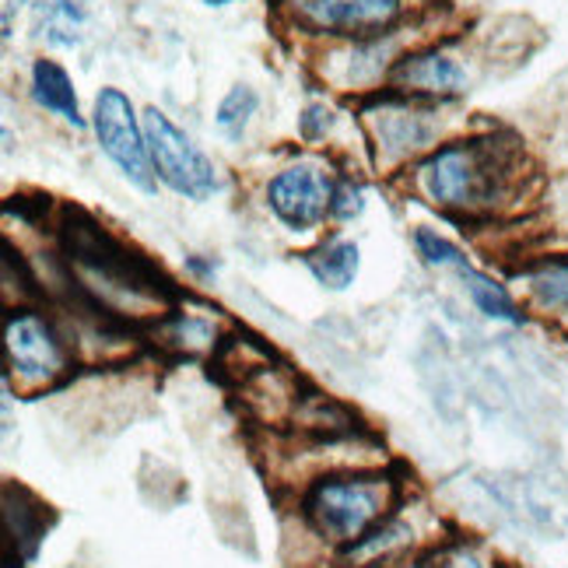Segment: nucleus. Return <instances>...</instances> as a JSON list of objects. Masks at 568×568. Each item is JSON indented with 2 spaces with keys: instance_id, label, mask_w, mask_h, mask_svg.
Returning a JSON list of instances; mask_svg holds the SVG:
<instances>
[{
  "instance_id": "nucleus-1",
  "label": "nucleus",
  "mask_w": 568,
  "mask_h": 568,
  "mask_svg": "<svg viewBox=\"0 0 568 568\" xmlns=\"http://www.w3.org/2000/svg\"><path fill=\"white\" fill-rule=\"evenodd\" d=\"M516 176V151L495 138L456 141L422 162L418 183L428 201L446 211H491L506 201Z\"/></svg>"
},
{
  "instance_id": "nucleus-2",
  "label": "nucleus",
  "mask_w": 568,
  "mask_h": 568,
  "mask_svg": "<svg viewBox=\"0 0 568 568\" xmlns=\"http://www.w3.org/2000/svg\"><path fill=\"white\" fill-rule=\"evenodd\" d=\"M60 243L63 253L74 260V267H81L95 281L113 284V288L126 295H144V298L172 295V281L144 253L123 246L116 235H109L84 211H68L60 225Z\"/></svg>"
},
{
  "instance_id": "nucleus-3",
  "label": "nucleus",
  "mask_w": 568,
  "mask_h": 568,
  "mask_svg": "<svg viewBox=\"0 0 568 568\" xmlns=\"http://www.w3.org/2000/svg\"><path fill=\"white\" fill-rule=\"evenodd\" d=\"M393 506V480L383 474H334L320 477L302 498V516L320 537L358 544L373 534Z\"/></svg>"
},
{
  "instance_id": "nucleus-4",
  "label": "nucleus",
  "mask_w": 568,
  "mask_h": 568,
  "mask_svg": "<svg viewBox=\"0 0 568 568\" xmlns=\"http://www.w3.org/2000/svg\"><path fill=\"white\" fill-rule=\"evenodd\" d=\"M92 126H95L99 148L105 151V159L123 172V180L144 193H155L159 176H155V165H151L144 120H138V109L123 89H102L95 95Z\"/></svg>"
},
{
  "instance_id": "nucleus-5",
  "label": "nucleus",
  "mask_w": 568,
  "mask_h": 568,
  "mask_svg": "<svg viewBox=\"0 0 568 568\" xmlns=\"http://www.w3.org/2000/svg\"><path fill=\"white\" fill-rule=\"evenodd\" d=\"M144 134H148L155 176L172 193L186 196V201H207L211 193L222 190L214 162L162 113V109H144Z\"/></svg>"
},
{
  "instance_id": "nucleus-6",
  "label": "nucleus",
  "mask_w": 568,
  "mask_h": 568,
  "mask_svg": "<svg viewBox=\"0 0 568 568\" xmlns=\"http://www.w3.org/2000/svg\"><path fill=\"white\" fill-rule=\"evenodd\" d=\"M334 186L337 183H331V176H323L310 162L288 165L267 183V204L281 225H288L292 232H310L331 214Z\"/></svg>"
},
{
  "instance_id": "nucleus-7",
  "label": "nucleus",
  "mask_w": 568,
  "mask_h": 568,
  "mask_svg": "<svg viewBox=\"0 0 568 568\" xmlns=\"http://www.w3.org/2000/svg\"><path fill=\"white\" fill-rule=\"evenodd\" d=\"M310 26L334 36H379L400 18V0H295Z\"/></svg>"
},
{
  "instance_id": "nucleus-8",
  "label": "nucleus",
  "mask_w": 568,
  "mask_h": 568,
  "mask_svg": "<svg viewBox=\"0 0 568 568\" xmlns=\"http://www.w3.org/2000/svg\"><path fill=\"white\" fill-rule=\"evenodd\" d=\"M8 362L29 383L53 379L63 368V347L39 316L18 313L8 320Z\"/></svg>"
},
{
  "instance_id": "nucleus-9",
  "label": "nucleus",
  "mask_w": 568,
  "mask_h": 568,
  "mask_svg": "<svg viewBox=\"0 0 568 568\" xmlns=\"http://www.w3.org/2000/svg\"><path fill=\"white\" fill-rule=\"evenodd\" d=\"M389 78L404 92H422V95H439V99H456L467 92V71L439 50L410 53L397 60Z\"/></svg>"
},
{
  "instance_id": "nucleus-10",
  "label": "nucleus",
  "mask_w": 568,
  "mask_h": 568,
  "mask_svg": "<svg viewBox=\"0 0 568 568\" xmlns=\"http://www.w3.org/2000/svg\"><path fill=\"white\" fill-rule=\"evenodd\" d=\"M373 134L389 159H400L428 148L435 130L422 113H410V109H379L373 116Z\"/></svg>"
},
{
  "instance_id": "nucleus-11",
  "label": "nucleus",
  "mask_w": 568,
  "mask_h": 568,
  "mask_svg": "<svg viewBox=\"0 0 568 568\" xmlns=\"http://www.w3.org/2000/svg\"><path fill=\"white\" fill-rule=\"evenodd\" d=\"M32 95L42 109H50L53 116H60L63 123L71 126H84L81 116V105H78V92H74V81L71 74L60 68L57 60H36L32 63Z\"/></svg>"
},
{
  "instance_id": "nucleus-12",
  "label": "nucleus",
  "mask_w": 568,
  "mask_h": 568,
  "mask_svg": "<svg viewBox=\"0 0 568 568\" xmlns=\"http://www.w3.org/2000/svg\"><path fill=\"white\" fill-rule=\"evenodd\" d=\"M47 509L50 506H42V501L21 485H4V519L21 555H36L39 540L47 537V527H50Z\"/></svg>"
},
{
  "instance_id": "nucleus-13",
  "label": "nucleus",
  "mask_w": 568,
  "mask_h": 568,
  "mask_svg": "<svg viewBox=\"0 0 568 568\" xmlns=\"http://www.w3.org/2000/svg\"><path fill=\"white\" fill-rule=\"evenodd\" d=\"M302 264L310 267V274L331 292H344L352 288L358 277V264H362V250L347 239H331L320 250H310L302 256Z\"/></svg>"
},
{
  "instance_id": "nucleus-14",
  "label": "nucleus",
  "mask_w": 568,
  "mask_h": 568,
  "mask_svg": "<svg viewBox=\"0 0 568 568\" xmlns=\"http://www.w3.org/2000/svg\"><path fill=\"white\" fill-rule=\"evenodd\" d=\"M84 26V0H32V29L50 47H74Z\"/></svg>"
},
{
  "instance_id": "nucleus-15",
  "label": "nucleus",
  "mask_w": 568,
  "mask_h": 568,
  "mask_svg": "<svg viewBox=\"0 0 568 568\" xmlns=\"http://www.w3.org/2000/svg\"><path fill=\"white\" fill-rule=\"evenodd\" d=\"M453 274L464 281V288H467L470 302H474L477 310L485 313L488 320L513 323V326H519V323H523V313H519V305H516V298L509 295L506 284H498L491 274L477 271L474 264H464L460 271H453Z\"/></svg>"
},
{
  "instance_id": "nucleus-16",
  "label": "nucleus",
  "mask_w": 568,
  "mask_h": 568,
  "mask_svg": "<svg viewBox=\"0 0 568 568\" xmlns=\"http://www.w3.org/2000/svg\"><path fill=\"white\" fill-rule=\"evenodd\" d=\"M523 281L544 313H568V260H544L523 274Z\"/></svg>"
},
{
  "instance_id": "nucleus-17",
  "label": "nucleus",
  "mask_w": 568,
  "mask_h": 568,
  "mask_svg": "<svg viewBox=\"0 0 568 568\" xmlns=\"http://www.w3.org/2000/svg\"><path fill=\"white\" fill-rule=\"evenodd\" d=\"M256 109H260V95L250 89V84H235V89H229V95L217 102L214 116H217V126H222V134L243 138V130L256 116Z\"/></svg>"
},
{
  "instance_id": "nucleus-18",
  "label": "nucleus",
  "mask_w": 568,
  "mask_h": 568,
  "mask_svg": "<svg viewBox=\"0 0 568 568\" xmlns=\"http://www.w3.org/2000/svg\"><path fill=\"white\" fill-rule=\"evenodd\" d=\"M414 246H418V256L425 260L428 267L460 271L464 264H470L460 246H453L449 239H443L439 232H432V229H418V232H414Z\"/></svg>"
},
{
  "instance_id": "nucleus-19",
  "label": "nucleus",
  "mask_w": 568,
  "mask_h": 568,
  "mask_svg": "<svg viewBox=\"0 0 568 568\" xmlns=\"http://www.w3.org/2000/svg\"><path fill=\"white\" fill-rule=\"evenodd\" d=\"M365 201H362V190L355 183H337L334 186V201H331V214L341 217V222H347V217L362 214Z\"/></svg>"
},
{
  "instance_id": "nucleus-20",
  "label": "nucleus",
  "mask_w": 568,
  "mask_h": 568,
  "mask_svg": "<svg viewBox=\"0 0 568 568\" xmlns=\"http://www.w3.org/2000/svg\"><path fill=\"white\" fill-rule=\"evenodd\" d=\"M331 109L326 105H310L305 113L298 116V126H302V134L310 138V141H316V138H323L326 130H331Z\"/></svg>"
},
{
  "instance_id": "nucleus-21",
  "label": "nucleus",
  "mask_w": 568,
  "mask_h": 568,
  "mask_svg": "<svg viewBox=\"0 0 568 568\" xmlns=\"http://www.w3.org/2000/svg\"><path fill=\"white\" fill-rule=\"evenodd\" d=\"M449 568H480V561H477L474 555L460 551V555H453V558H449Z\"/></svg>"
},
{
  "instance_id": "nucleus-22",
  "label": "nucleus",
  "mask_w": 568,
  "mask_h": 568,
  "mask_svg": "<svg viewBox=\"0 0 568 568\" xmlns=\"http://www.w3.org/2000/svg\"><path fill=\"white\" fill-rule=\"evenodd\" d=\"M207 8H225V4H232V0H204Z\"/></svg>"
},
{
  "instance_id": "nucleus-23",
  "label": "nucleus",
  "mask_w": 568,
  "mask_h": 568,
  "mask_svg": "<svg viewBox=\"0 0 568 568\" xmlns=\"http://www.w3.org/2000/svg\"><path fill=\"white\" fill-rule=\"evenodd\" d=\"M404 568H428V565H404Z\"/></svg>"
},
{
  "instance_id": "nucleus-24",
  "label": "nucleus",
  "mask_w": 568,
  "mask_h": 568,
  "mask_svg": "<svg viewBox=\"0 0 568 568\" xmlns=\"http://www.w3.org/2000/svg\"><path fill=\"white\" fill-rule=\"evenodd\" d=\"M8 568H14V565H8Z\"/></svg>"
}]
</instances>
